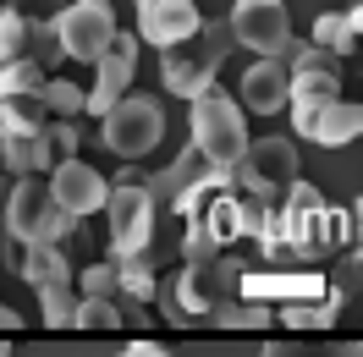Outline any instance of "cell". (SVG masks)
Wrapping results in <instances>:
<instances>
[{"label":"cell","instance_id":"6da1fadb","mask_svg":"<svg viewBox=\"0 0 363 357\" xmlns=\"http://www.w3.org/2000/svg\"><path fill=\"white\" fill-rule=\"evenodd\" d=\"M341 247L352 253L358 231H352V209H330L314 193V181H297L286 198L275 203L270 231L259 237L264 269H286V264H319V259H336Z\"/></svg>","mask_w":363,"mask_h":357},{"label":"cell","instance_id":"7a4b0ae2","mask_svg":"<svg viewBox=\"0 0 363 357\" xmlns=\"http://www.w3.org/2000/svg\"><path fill=\"white\" fill-rule=\"evenodd\" d=\"M242 259H231V253H220V259H209V264H182L177 275H165L155 286V308L171 319V324H209L220 308H231L237 302V280H242Z\"/></svg>","mask_w":363,"mask_h":357},{"label":"cell","instance_id":"3957f363","mask_svg":"<svg viewBox=\"0 0 363 357\" xmlns=\"http://www.w3.org/2000/svg\"><path fill=\"white\" fill-rule=\"evenodd\" d=\"M286 110H292L297 137H308L319 149H347L363 132V105L341 99V77H325V72H292Z\"/></svg>","mask_w":363,"mask_h":357},{"label":"cell","instance_id":"277c9868","mask_svg":"<svg viewBox=\"0 0 363 357\" xmlns=\"http://www.w3.org/2000/svg\"><path fill=\"white\" fill-rule=\"evenodd\" d=\"M226 55H231V28H226V17L199 23L193 39L160 50V89L177 94V99H199L204 89H215V77H220V67H226Z\"/></svg>","mask_w":363,"mask_h":357},{"label":"cell","instance_id":"5b68a950","mask_svg":"<svg viewBox=\"0 0 363 357\" xmlns=\"http://www.w3.org/2000/svg\"><path fill=\"white\" fill-rule=\"evenodd\" d=\"M187 105H193V115H187L193 149L204 154L209 171L231 176V171L242 165V154H248V115H242V105L220 89H204L199 99H187Z\"/></svg>","mask_w":363,"mask_h":357},{"label":"cell","instance_id":"8992f818","mask_svg":"<svg viewBox=\"0 0 363 357\" xmlns=\"http://www.w3.org/2000/svg\"><path fill=\"white\" fill-rule=\"evenodd\" d=\"M297 181H303V159H297L292 137H248V154L231 171V193L281 203Z\"/></svg>","mask_w":363,"mask_h":357},{"label":"cell","instance_id":"52a82bcc","mask_svg":"<svg viewBox=\"0 0 363 357\" xmlns=\"http://www.w3.org/2000/svg\"><path fill=\"white\" fill-rule=\"evenodd\" d=\"M165 137V110H160L155 94H121L111 110L99 115V143L111 149L116 159H143Z\"/></svg>","mask_w":363,"mask_h":357},{"label":"cell","instance_id":"ba28073f","mask_svg":"<svg viewBox=\"0 0 363 357\" xmlns=\"http://www.w3.org/2000/svg\"><path fill=\"white\" fill-rule=\"evenodd\" d=\"M105 220H111V259H105V264L143 259V253L155 247V220H160V209L149 203L143 181H111Z\"/></svg>","mask_w":363,"mask_h":357},{"label":"cell","instance_id":"9c48e42d","mask_svg":"<svg viewBox=\"0 0 363 357\" xmlns=\"http://www.w3.org/2000/svg\"><path fill=\"white\" fill-rule=\"evenodd\" d=\"M55 154L45 137L39 105H0V171L6 176H45Z\"/></svg>","mask_w":363,"mask_h":357},{"label":"cell","instance_id":"30bf717a","mask_svg":"<svg viewBox=\"0 0 363 357\" xmlns=\"http://www.w3.org/2000/svg\"><path fill=\"white\" fill-rule=\"evenodd\" d=\"M72 275L77 269H72L67 247H23V280L39 291V313L50 330H72V308H77Z\"/></svg>","mask_w":363,"mask_h":357},{"label":"cell","instance_id":"8fae6325","mask_svg":"<svg viewBox=\"0 0 363 357\" xmlns=\"http://www.w3.org/2000/svg\"><path fill=\"white\" fill-rule=\"evenodd\" d=\"M50 28H55L61 61H99L105 45L116 39V11L111 0H72L50 17Z\"/></svg>","mask_w":363,"mask_h":357},{"label":"cell","instance_id":"7c38bea8","mask_svg":"<svg viewBox=\"0 0 363 357\" xmlns=\"http://www.w3.org/2000/svg\"><path fill=\"white\" fill-rule=\"evenodd\" d=\"M226 28H231V45L259 50V61H281V50L292 39V23H286L281 0H237Z\"/></svg>","mask_w":363,"mask_h":357},{"label":"cell","instance_id":"4fadbf2b","mask_svg":"<svg viewBox=\"0 0 363 357\" xmlns=\"http://www.w3.org/2000/svg\"><path fill=\"white\" fill-rule=\"evenodd\" d=\"M133 77H138V39L116 33L105 45V55L94 61V89L83 94V115H105L121 94H133Z\"/></svg>","mask_w":363,"mask_h":357},{"label":"cell","instance_id":"5bb4252c","mask_svg":"<svg viewBox=\"0 0 363 357\" xmlns=\"http://www.w3.org/2000/svg\"><path fill=\"white\" fill-rule=\"evenodd\" d=\"M45 187H50V198L61 203L72 220L99 215V209H105V198H111V181L99 176L89 159H55V165L45 171Z\"/></svg>","mask_w":363,"mask_h":357},{"label":"cell","instance_id":"9a60e30c","mask_svg":"<svg viewBox=\"0 0 363 357\" xmlns=\"http://www.w3.org/2000/svg\"><path fill=\"white\" fill-rule=\"evenodd\" d=\"M199 23H204V11L193 0H149V6H138V39L155 50H171L182 39H193Z\"/></svg>","mask_w":363,"mask_h":357},{"label":"cell","instance_id":"2e32d148","mask_svg":"<svg viewBox=\"0 0 363 357\" xmlns=\"http://www.w3.org/2000/svg\"><path fill=\"white\" fill-rule=\"evenodd\" d=\"M204 181H209V165H204V154L187 143V149L171 159V171H160V176H143V193H149V203H155V209L177 215L182 203H187V193H193V187H204Z\"/></svg>","mask_w":363,"mask_h":357},{"label":"cell","instance_id":"e0dca14e","mask_svg":"<svg viewBox=\"0 0 363 357\" xmlns=\"http://www.w3.org/2000/svg\"><path fill=\"white\" fill-rule=\"evenodd\" d=\"M286 89H292V72H286V61H253L248 72H242V83H237V105H242V115H281L286 110Z\"/></svg>","mask_w":363,"mask_h":357},{"label":"cell","instance_id":"ac0fdd59","mask_svg":"<svg viewBox=\"0 0 363 357\" xmlns=\"http://www.w3.org/2000/svg\"><path fill=\"white\" fill-rule=\"evenodd\" d=\"M155 313L133 302V297H77V308H72V330H121V324H133L143 330Z\"/></svg>","mask_w":363,"mask_h":357},{"label":"cell","instance_id":"d6986e66","mask_svg":"<svg viewBox=\"0 0 363 357\" xmlns=\"http://www.w3.org/2000/svg\"><path fill=\"white\" fill-rule=\"evenodd\" d=\"M39 203H45V181H39V176H17V181H11V203H6V225H0V237H11L17 247H28V231H33Z\"/></svg>","mask_w":363,"mask_h":357},{"label":"cell","instance_id":"ffe728a7","mask_svg":"<svg viewBox=\"0 0 363 357\" xmlns=\"http://www.w3.org/2000/svg\"><path fill=\"white\" fill-rule=\"evenodd\" d=\"M358 33H363V11L358 6H347V11H325L314 23V39L308 45H319L325 55H358Z\"/></svg>","mask_w":363,"mask_h":357},{"label":"cell","instance_id":"44dd1931","mask_svg":"<svg viewBox=\"0 0 363 357\" xmlns=\"http://www.w3.org/2000/svg\"><path fill=\"white\" fill-rule=\"evenodd\" d=\"M341 291H330V297H319V302H286V308H270V319L275 324H286L292 335H303V330H330L336 324V313H341Z\"/></svg>","mask_w":363,"mask_h":357},{"label":"cell","instance_id":"7402d4cb","mask_svg":"<svg viewBox=\"0 0 363 357\" xmlns=\"http://www.w3.org/2000/svg\"><path fill=\"white\" fill-rule=\"evenodd\" d=\"M39 89H45V72L33 61L0 67V105H39Z\"/></svg>","mask_w":363,"mask_h":357},{"label":"cell","instance_id":"603a6c76","mask_svg":"<svg viewBox=\"0 0 363 357\" xmlns=\"http://www.w3.org/2000/svg\"><path fill=\"white\" fill-rule=\"evenodd\" d=\"M116 269V286H121V297H133V302H155V286H160V275H155V253H143V259H121Z\"/></svg>","mask_w":363,"mask_h":357},{"label":"cell","instance_id":"cb8c5ba5","mask_svg":"<svg viewBox=\"0 0 363 357\" xmlns=\"http://www.w3.org/2000/svg\"><path fill=\"white\" fill-rule=\"evenodd\" d=\"M259 357H363L358 341H303V335H286V341H264Z\"/></svg>","mask_w":363,"mask_h":357},{"label":"cell","instance_id":"d4e9b609","mask_svg":"<svg viewBox=\"0 0 363 357\" xmlns=\"http://www.w3.org/2000/svg\"><path fill=\"white\" fill-rule=\"evenodd\" d=\"M83 94L77 83H67V77H45V89H39V110L50 115V121H83Z\"/></svg>","mask_w":363,"mask_h":357},{"label":"cell","instance_id":"484cf974","mask_svg":"<svg viewBox=\"0 0 363 357\" xmlns=\"http://www.w3.org/2000/svg\"><path fill=\"white\" fill-rule=\"evenodd\" d=\"M23 61H33V67L45 72H55L61 67V45H55V28L50 23H28V45H23Z\"/></svg>","mask_w":363,"mask_h":357},{"label":"cell","instance_id":"4316f807","mask_svg":"<svg viewBox=\"0 0 363 357\" xmlns=\"http://www.w3.org/2000/svg\"><path fill=\"white\" fill-rule=\"evenodd\" d=\"M209 324H215V330H270L275 319H270V308H259V302H242V297H237V302L220 308Z\"/></svg>","mask_w":363,"mask_h":357},{"label":"cell","instance_id":"83f0119b","mask_svg":"<svg viewBox=\"0 0 363 357\" xmlns=\"http://www.w3.org/2000/svg\"><path fill=\"white\" fill-rule=\"evenodd\" d=\"M23 45H28V23H23V17H11V11L0 6V67L23 61Z\"/></svg>","mask_w":363,"mask_h":357},{"label":"cell","instance_id":"f1b7e54d","mask_svg":"<svg viewBox=\"0 0 363 357\" xmlns=\"http://www.w3.org/2000/svg\"><path fill=\"white\" fill-rule=\"evenodd\" d=\"M45 137H50V154L55 159H77V143H83L77 121H50L45 115Z\"/></svg>","mask_w":363,"mask_h":357},{"label":"cell","instance_id":"f546056e","mask_svg":"<svg viewBox=\"0 0 363 357\" xmlns=\"http://www.w3.org/2000/svg\"><path fill=\"white\" fill-rule=\"evenodd\" d=\"M83 297H121L116 269L111 264H89V269H83Z\"/></svg>","mask_w":363,"mask_h":357},{"label":"cell","instance_id":"4dcf8cb0","mask_svg":"<svg viewBox=\"0 0 363 357\" xmlns=\"http://www.w3.org/2000/svg\"><path fill=\"white\" fill-rule=\"evenodd\" d=\"M61 6H67V0H6V11L23 17V23H50Z\"/></svg>","mask_w":363,"mask_h":357},{"label":"cell","instance_id":"1f68e13d","mask_svg":"<svg viewBox=\"0 0 363 357\" xmlns=\"http://www.w3.org/2000/svg\"><path fill=\"white\" fill-rule=\"evenodd\" d=\"M116 357H177V352H165L160 341H149V335H138V341H127V346H121Z\"/></svg>","mask_w":363,"mask_h":357},{"label":"cell","instance_id":"d6a6232c","mask_svg":"<svg viewBox=\"0 0 363 357\" xmlns=\"http://www.w3.org/2000/svg\"><path fill=\"white\" fill-rule=\"evenodd\" d=\"M11 181H17V176H6V171H0V225H6V203H11Z\"/></svg>","mask_w":363,"mask_h":357},{"label":"cell","instance_id":"836d02e7","mask_svg":"<svg viewBox=\"0 0 363 357\" xmlns=\"http://www.w3.org/2000/svg\"><path fill=\"white\" fill-rule=\"evenodd\" d=\"M0 357H11V346H6V335H0Z\"/></svg>","mask_w":363,"mask_h":357},{"label":"cell","instance_id":"e575fe53","mask_svg":"<svg viewBox=\"0 0 363 357\" xmlns=\"http://www.w3.org/2000/svg\"><path fill=\"white\" fill-rule=\"evenodd\" d=\"M138 6H149V0H138Z\"/></svg>","mask_w":363,"mask_h":357}]
</instances>
